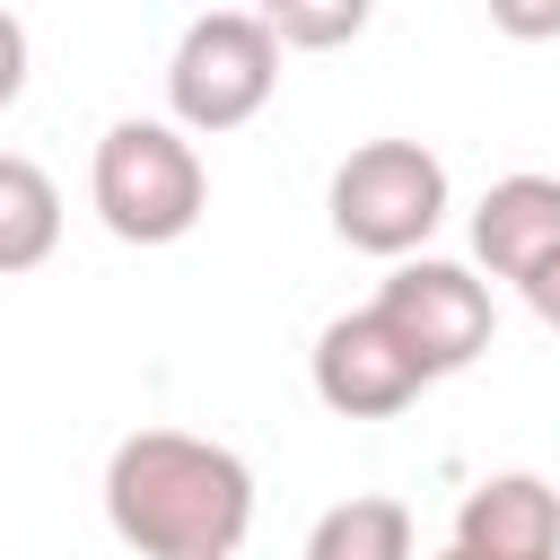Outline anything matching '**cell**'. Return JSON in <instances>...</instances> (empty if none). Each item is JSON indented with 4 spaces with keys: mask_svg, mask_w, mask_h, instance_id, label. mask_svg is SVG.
<instances>
[{
    "mask_svg": "<svg viewBox=\"0 0 560 560\" xmlns=\"http://www.w3.org/2000/svg\"><path fill=\"white\" fill-rule=\"evenodd\" d=\"M420 385H429L420 350H411L376 306L332 315V324L315 332V394H324V411H341V420H394Z\"/></svg>",
    "mask_w": 560,
    "mask_h": 560,
    "instance_id": "6",
    "label": "cell"
},
{
    "mask_svg": "<svg viewBox=\"0 0 560 560\" xmlns=\"http://www.w3.org/2000/svg\"><path fill=\"white\" fill-rule=\"evenodd\" d=\"M105 525L140 560H236L254 525V472L219 438L131 429L105 455Z\"/></svg>",
    "mask_w": 560,
    "mask_h": 560,
    "instance_id": "1",
    "label": "cell"
},
{
    "mask_svg": "<svg viewBox=\"0 0 560 560\" xmlns=\"http://www.w3.org/2000/svg\"><path fill=\"white\" fill-rule=\"evenodd\" d=\"M368 9H376V0H262L271 35L298 44V52H332V44H350V35L368 26Z\"/></svg>",
    "mask_w": 560,
    "mask_h": 560,
    "instance_id": "11",
    "label": "cell"
},
{
    "mask_svg": "<svg viewBox=\"0 0 560 560\" xmlns=\"http://www.w3.org/2000/svg\"><path fill=\"white\" fill-rule=\"evenodd\" d=\"M61 236V192L35 158H0V271H35Z\"/></svg>",
    "mask_w": 560,
    "mask_h": 560,
    "instance_id": "10",
    "label": "cell"
},
{
    "mask_svg": "<svg viewBox=\"0 0 560 560\" xmlns=\"http://www.w3.org/2000/svg\"><path fill=\"white\" fill-rule=\"evenodd\" d=\"M455 542L481 560H560V490L542 472H490L455 508Z\"/></svg>",
    "mask_w": 560,
    "mask_h": 560,
    "instance_id": "7",
    "label": "cell"
},
{
    "mask_svg": "<svg viewBox=\"0 0 560 560\" xmlns=\"http://www.w3.org/2000/svg\"><path fill=\"white\" fill-rule=\"evenodd\" d=\"M306 560H411V508L385 490H359V499L315 516Z\"/></svg>",
    "mask_w": 560,
    "mask_h": 560,
    "instance_id": "9",
    "label": "cell"
},
{
    "mask_svg": "<svg viewBox=\"0 0 560 560\" xmlns=\"http://www.w3.org/2000/svg\"><path fill=\"white\" fill-rule=\"evenodd\" d=\"M376 315L420 350V368L429 376H455V368H472L481 350H490V289L464 271V262H402L385 289H376Z\"/></svg>",
    "mask_w": 560,
    "mask_h": 560,
    "instance_id": "5",
    "label": "cell"
},
{
    "mask_svg": "<svg viewBox=\"0 0 560 560\" xmlns=\"http://www.w3.org/2000/svg\"><path fill=\"white\" fill-rule=\"evenodd\" d=\"M438 560H481V551H472V542H446V551H438Z\"/></svg>",
    "mask_w": 560,
    "mask_h": 560,
    "instance_id": "14",
    "label": "cell"
},
{
    "mask_svg": "<svg viewBox=\"0 0 560 560\" xmlns=\"http://www.w3.org/2000/svg\"><path fill=\"white\" fill-rule=\"evenodd\" d=\"M88 192H96V219L122 245H175V236H192V219L210 201V175H201V149L184 140V122H140L131 114L96 140Z\"/></svg>",
    "mask_w": 560,
    "mask_h": 560,
    "instance_id": "2",
    "label": "cell"
},
{
    "mask_svg": "<svg viewBox=\"0 0 560 560\" xmlns=\"http://www.w3.org/2000/svg\"><path fill=\"white\" fill-rule=\"evenodd\" d=\"M516 289H525V306H534V315H542V324L560 332V254H542V262H534V271H525Z\"/></svg>",
    "mask_w": 560,
    "mask_h": 560,
    "instance_id": "13",
    "label": "cell"
},
{
    "mask_svg": "<svg viewBox=\"0 0 560 560\" xmlns=\"http://www.w3.org/2000/svg\"><path fill=\"white\" fill-rule=\"evenodd\" d=\"M446 219V166L420 140H359L332 166V236L359 254H420Z\"/></svg>",
    "mask_w": 560,
    "mask_h": 560,
    "instance_id": "4",
    "label": "cell"
},
{
    "mask_svg": "<svg viewBox=\"0 0 560 560\" xmlns=\"http://www.w3.org/2000/svg\"><path fill=\"white\" fill-rule=\"evenodd\" d=\"M490 26L516 44H551L560 35V0H490Z\"/></svg>",
    "mask_w": 560,
    "mask_h": 560,
    "instance_id": "12",
    "label": "cell"
},
{
    "mask_svg": "<svg viewBox=\"0 0 560 560\" xmlns=\"http://www.w3.org/2000/svg\"><path fill=\"white\" fill-rule=\"evenodd\" d=\"M271 88H280V35L262 9H210L175 35L166 105L184 131H236L271 105Z\"/></svg>",
    "mask_w": 560,
    "mask_h": 560,
    "instance_id": "3",
    "label": "cell"
},
{
    "mask_svg": "<svg viewBox=\"0 0 560 560\" xmlns=\"http://www.w3.org/2000/svg\"><path fill=\"white\" fill-rule=\"evenodd\" d=\"M472 254L490 280H525L542 254H560V175H499L472 210Z\"/></svg>",
    "mask_w": 560,
    "mask_h": 560,
    "instance_id": "8",
    "label": "cell"
}]
</instances>
